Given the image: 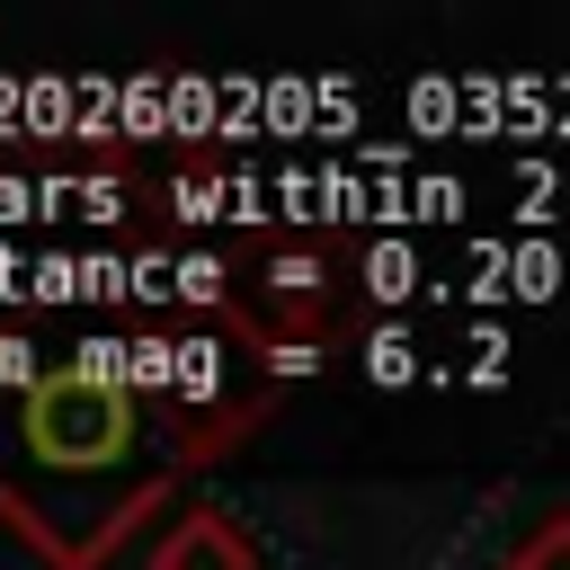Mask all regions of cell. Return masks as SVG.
<instances>
[{"label": "cell", "instance_id": "cell-2", "mask_svg": "<svg viewBox=\"0 0 570 570\" xmlns=\"http://www.w3.org/2000/svg\"><path fill=\"white\" fill-rule=\"evenodd\" d=\"M151 570H258V552H249V534H240L232 517H214V508H187V517L160 534Z\"/></svg>", "mask_w": 570, "mask_h": 570}, {"label": "cell", "instance_id": "cell-3", "mask_svg": "<svg viewBox=\"0 0 570 570\" xmlns=\"http://www.w3.org/2000/svg\"><path fill=\"white\" fill-rule=\"evenodd\" d=\"M356 285L392 312V303H410V294L428 285V258H419L401 232H374V240H365V258H356Z\"/></svg>", "mask_w": 570, "mask_h": 570}, {"label": "cell", "instance_id": "cell-20", "mask_svg": "<svg viewBox=\"0 0 570 570\" xmlns=\"http://www.w3.org/2000/svg\"><path fill=\"white\" fill-rule=\"evenodd\" d=\"M80 285H89V303H134V258L89 249V258H80Z\"/></svg>", "mask_w": 570, "mask_h": 570}, {"label": "cell", "instance_id": "cell-10", "mask_svg": "<svg viewBox=\"0 0 570 570\" xmlns=\"http://www.w3.org/2000/svg\"><path fill=\"white\" fill-rule=\"evenodd\" d=\"M312 116H321V80L276 71V80H267V125H276L285 142H303V134H312Z\"/></svg>", "mask_w": 570, "mask_h": 570}, {"label": "cell", "instance_id": "cell-19", "mask_svg": "<svg viewBox=\"0 0 570 570\" xmlns=\"http://www.w3.org/2000/svg\"><path fill=\"white\" fill-rule=\"evenodd\" d=\"M71 214L80 223H125V178H107V169L71 178Z\"/></svg>", "mask_w": 570, "mask_h": 570}, {"label": "cell", "instance_id": "cell-6", "mask_svg": "<svg viewBox=\"0 0 570 570\" xmlns=\"http://www.w3.org/2000/svg\"><path fill=\"white\" fill-rule=\"evenodd\" d=\"M561 276H570V258H561L543 232L508 240V294H517V303H552V294H561Z\"/></svg>", "mask_w": 570, "mask_h": 570}, {"label": "cell", "instance_id": "cell-12", "mask_svg": "<svg viewBox=\"0 0 570 570\" xmlns=\"http://www.w3.org/2000/svg\"><path fill=\"white\" fill-rule=\"evenodd\" d=\"M321 285H330V267H321L312 249H276V258H267V294H276V303L312 312V303H321Z\"/></svg>", "mask_w": 570, "mask_h": 570}, {"label": "cell", "instance_id": "cell-11", "mask_svg": "<svg viewBox=\"0 0 570 570\" xmlns=\"http://www.w3.org/2000/svg\"><path fill=\"white\" fill-rule=\"evenodd\" d=\"M365 383H383V392H401V383H419V338H410L401 321H383V330L365 338Z\"/></svg>", "mask_w": 570, "mask_h": 570}, {"label": "cell", "instance_id": "cell-7", "mask_svg": "<svg viewBox=\"0 0 570 570\" xmlns=\"http://www.w3.org/2000/svg\"><path fill=\"white\" fill-rule=\"evenodd\" d=\"M80 383H107V392H134V338H116V330H89L71 356H62Z\"/></svg>", "mask_w": 570, "mask_h": 570}, {"label": "cell", "instance_id": "cell-25", "mask_svg": "<svg viewBox=\"0 0 570 570\" xmlns=\"http://www.w3.org/2000/svg\"><path fill=\"white\" fill-rule=\"evenodd\" d=\"M267 374H276V383H303V374H321V347H312V338H276V347H267Z\"/></svg>", "mask_w": 570, "mask_h": 570}, {"label": "cell", "instance_id": "cell-9", "mask_svg": "<svg viewBox=\"0 0 570 570\" xmlns=\"http://www.w3.org/2000/svg\"><path fill=\"white\" fill-rule=\"evenodd\" d=\"M214 98H223V80H205V71H169V134H178V142H205Z\"/></svg>", "mask_w": 570, "mask_h": 570}, {"label": "cell", "instance_id": "cell-4", "mask_svg": "<svg viewBox=\"0 0 570 570\" xmlns=\"http://www.w3.org/2000/svg\"><path fill=\"white\" fill-rule=\"evenodd\" d=\"M223 383H232V347H223V330H205V338H178V410H214L223 401Z\"/></svg>", "mask_w": 570, "mask_h": 570}, {"label": "cell", "instance_id": "cell-14", "mask_svg": "<svg viewBox=\"0 0 570 570\" xmlns=\"http://www.w3.org/2000/svg\"><path fill=\"white\" fill-rule=\"evenodd\" d=\"M374 223V187L347 169V160H321V223Z\"/></svg>", "mask_w": 570, "mask_h": 570}, {"label": "cell", "instance_id": "cell-23", "mask_svg": "<svg viewBox=\"0 0 570 570\" xmlns=\"http://www.w3.org/2000/svg\"><path fill=\"white\" fill-rule=\"evenodd\" d=\"M18 223H45V196L27 169H0V232H18Z\"/></svg>", "mask_w": 570, "mask_h": 570}, {"label": "cell", "instance_id": "cell-18", "mask_svg": "<svg viewBox=\"0 0 570 570\" xmlns=\"http://www.w3.org/2000/svg\"><path fill=\"white\" fill-rule=\"evenodd\" d=\"M410 116H419V125H428V134H454V125H463V89H454V80H436V71H428V80H419V89H410Z\"/></svg>", "mask_w": 570, "mask_h": 570}, {"label": "cell", "instance_id": "cell-16", "mask_svg": "<svg viewBox=\"0 0 570 570\" xmlns=\"http://www.w3.org/2000/svg\"><path fill=\"white\" fill-rule=\"evenodd\" d=\"M27 303H89L80 258H71V249H45V258H36V276H27Z\"/></svg>", "mask_w": 570, "mask_h": 570}, {"label": "cell", "instance_id": "cell-17", "mask_svg": "<svg viewBox=\"0 0 570 570\" xmlns=\"http://www.w3.org/2000/svg\"><path fill=\"white\" fill-rule=\"evenodd\" d=\"M410 214H419V223H454V214H463V178H454V169H419V178H410Z\"/></svg>", "mask_w": 570, "mask_h": 570}, {"label": "cell", "instance_id": "cell-5", "mask_svg": "<svg viewBox=\"0 0 570 570\" xmlns=\"http://www.w3.org/2000/svg\"><path fill=\"white\" fill-rule=\"evenodd\" d=\"M62 134H80V80L27 71V142H62Z\"/></svg>", "mask_w": 570, "mask_h": 570}, {"label": "cell", "instance_id": "cell-15", "mask_svg": "<svg viewBox=\"0 0 570 570\" xmlns=\"http://www.w3.org/2000/svg\"><path fill=\"white\" fill-rule=\"evenodd\" d=\"M53 365H45V347L27 338V330H0V401H18V392H36Z\"/></svg>", "mask_w": 570, "mask_h": 570}, {"label": "cell", "instance_id": "cell-1", "mask_svg": "<svg viewBox=\"0 0 570 570\" xmlns=\"http://www.w3.org/2000/svg\"><path fill=\"white\" fill-rule=\"evenodd\" d=\"M187 472V436L142 410V392L80 383L53 365L36 392L0 401V517L53 561L98 570L125 525H142Z\"/></svg>", "mask_w": 570, "mask_h": 570}, {"label": "cell", "instance_id": "cell-24", "mask_svg": "<svg viewBox=\"0 0 570 570\" xmlns=\"http://www.w3.org/2000/svg\"><path fill=\"white\" fill-rule=\"evenodd\" d=\"M463 383H472V392L508 383V338H499V330H472V365H463Z\"/></svg>", "mask_w": 570, "mask_h": 570}, {"label": "cell", "instance_id": "cell-21", "mask_svg": "<svg viewBox=\"0 0 570 570\" xmlns=\"http://www.w3.org/2000/svg\"><path fill=\"white\" fill-rule=\"evenodd\" d=\"M223 258H205V249H178V303H196V312H214L223 303Z\"/></svg>", "mask_w": 570, "mask_h": 570}, {"label": "cell", "instance_id": "cell-8", "mask_svg": "<svg viewBox=\"0 0 570 570\" xmlns=\"http://www.w3.org/2000/svg\"><path fill=\"white\" fill-rule=\"evenodd\" d=\"M169 134V71H125V142Z\"/></svg>", "mask_w": 570, "mask_h": 570}, {"label": "cell", "instance_id": "cell-22", "mask_svg": "<svg viewBox=\"0 0 570 570\" xmlns=\"http://www.w3.org/2000/svg\"><path fill=\"white\" fill-rule=\"evenodd\" d=\"M508 570H570V517H552V525H534L517 552H508Z\"/></svg>", "mask_w": 570, "mask_h": 570}, {"label": "cell", "instance_id": "cell-13", "mask_svg": "<svg viewBox=\"0 0 570 570\" xmlns=\"http://www.w3.org/2000/svg\"><path fill=\"white\" fill-rule=\"evenodd\" d=\"M169 214L178 223H232V178H205V169L169 178Z\"/></svg>", "mask_w": 570, "mask_h": 570}]
</instances>
